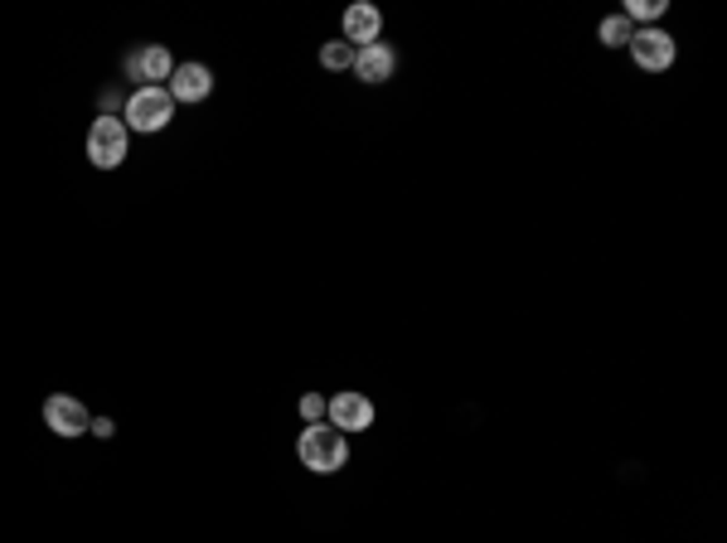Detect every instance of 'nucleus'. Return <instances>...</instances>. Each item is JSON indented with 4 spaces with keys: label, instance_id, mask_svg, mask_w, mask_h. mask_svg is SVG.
Here are the masks:
<instances>
[{
    "label": "nucleus",
    "instance_id": "f257e3e1",
    "mask_svg": "<svg viewBox=\"0 0 727 543\" xmlns=\"http://www.w3.org/2000/svg\"><path fill=\"white\" fill-rule=\"evenodd\" d=\"M296 456H301L306 471L335 475L340 466H350V437H344L340 427H330V422H311V427L301 432V442H296Z\"/></svg>",
    "mask_w": 727,
    "mask_h": 543
},
{
    "label": "nucleus",
    "instance_id": "f03ea898",
    "mask_svg": "<svg viewBox=\"0 0 727 543\" xmlns=\"http://www.w3.org/2000/svg\"><path fill=\"white\" fill-rule=\"evenodd\" d=\"M170 117H175V97H170L166 88H136L132 97H126V107H122L126 132H146V136L166 132Z\"/></svg>",
    "mask_w": 727,
    "mask_h": 543
},
{
    "label": "nucleus",
    "instance_id": "7ed1b4c3",
    "mask_svg": "<svg viewBox=\"0 0 727 543\" xmlns=\"http://www.w3.org/2000/svg\"><path fill=\"white\" fill-rule=\"evenodd\" d=\"M126 122L122 117H97L88 126V160L97 170H117L126 160Z\"/></svg>",
    "mask_w": 727,
    "mask_h": 543
},
{
    "label": "nucleus",
    "instance_id": "20e7f679",
    "mask_svg": "<svg viewBox=\"0 0 727 543\" xmlns=\"http://www.w3.org/2000/svg\"><path fill=\"white\" fill-rule=\"evenodd\" d=\"M631 59H635V69H645V73H665L669 63H675V35H665L659 25H650V29H635L631 35Z\"/></svg>",
    "mask_w": 727,
    "mask_h": 543
},
{
    "label": "nucleus",
    "instance_id": "39448f33",
    "mask_svg": "<svg viewBox=\"0 0 727 543\" xmlns=\"http://www.w3.org/2000/svg\"><path fill=\"white\" fill-rule=\"evenodd\" d=\"M170 73H175V59H170L166 45H146V49L126 53V79H132L136 88H166Z\"/></svg>",
    "mask_w": 727,
    "mask_h": 543
},
{
    "label": "nucleus",
    "instance_id": "423d86ee",
    "mask_svg": "<svg viewBox=\"0 0 727 543\" xmlns=\"http://www.w3.org/2000/svg\"><path fill=\"white\" fill-rule=\"evenodd\" d=\"M325 418H330V427H340L344 437H350V432L374 427V403H368L364 394H354V388H344V394L325 398Z\"/></svg>",
    "mask_w": 727,
    "mask_h": 543
},
{
    "label": "nucleus",
    "instance_id": "0eeeda50",
    "mask_svg": "<svg viewBox=\"0 0 727 543\" xmlns=\"http://www.w3.org/2000/svg\"><path fill=\"white\" fill-rule=\"evenodd\" d=\"M45 427L53 437H83V432L93 427V412L83 408L78 398L53 394V398H45Z\"/></svg>",
    "mask_w": 727,
    "mask_h": 543
},
{
    "label": "nucleus",
    "instance_id": "6e6552de",
    "mask_svg": "<svg viewBox=\"0 0 727 543\" xmlns=\"http://www.w3.org/2000/svg\"><path fill=\"white\" fill-rule=\"evenodd\" d=\"M340 29H344V45L350 49L378 45V35H384V15H378V5H368V0H354V5L344 10Z\"/></svg>",
    "mask_w": 727,
    "mask_h": 543
},
{
    "label": "nucleus",
    "instance_id": "1a4fd4ad",
    "mask_svg": "<svg viewBox=\"0 0 727 543\" xmlns=\"http://www.w3.org/2000/svg\"><path fill=\"white\" fill-rule=\"evenodd\" d=\"M166 93L175 97V102H204V97L214 93V73L204 69V63H180V69L170 73Z\"/></svg>",
    "mask_w": 727,
    "mask_h": 543
},
{
    "label": "nucleus",
    "instance_id": "9d476101",
    "mask_svg": "<svg viewBox=\"0 0 727 543\" xmlns=\"http://www.w3.org/2000/svg\"><path fill=\"white\" fill-rule=\"evenodd\" d=\"M393 73H398V53L388 45L354 49V79H360V83H388Z\"/></svg>",
    "mask_w": 727,
    "mask_h": 543
},
{
    "label": "nucleus",
    "instance_id": "9b49d317",
    "mask_svg": "<svg viewBox=\"0 0 727 543\" xmlns=\"http://www.w3.org/2000/svg\"><path fill=\"white\" fill-rule=\"evenodd\" d=\"M596 35H602V45H606V49H621V45H631L635 25H631V20H626V15H606Z\"/></svg>",
    "mask_w": 727,
    "mask_h": 543
},
{
    "label": "nucleus",
    "instance_id": "f8f14e48",
    "mask_svg": "<svg viewBox=\"0 0 727 543\" xmlns=\"http://www.w3.org/2000/svg\"><path fill=\"white\" fill-rule=\"evenodd\" d=\"M320 63H325V69H330V73H340V69H354V49L344 45V39H330V45L320 49Z\"/></svg>",
    "mask_w": 727,
    "mask_h": 543
},
{
    "label": "nucleus",
    "instance_id": "ddd939ff",
    "mask_svg": "<svg viewBox=\"0 0 727 543\" xmlns=\"http://www.w3.org/2000/svg\"><path fill=\"white\" fill-rule=\"evenodd\" d=\"M621 15L631 20V25H635V20H645V29H650L659 15H665V0H631V5H626Z\"/></svg>",
    "mask_w": 727,
    "mask_h": 543
},
{
    "label": "nucleus",
    "instance_id": "4468645a",
    "mask_svg": "<svg viewBox=\"0 0 727 543\" xmlns=\"http://www.w3.org/2000/svg\"><path fill=\"white\" fill-rule=\"evenodd\" d=\"M301 418H306V427H311V422H320V418H325V398H320V394H306V398H301Z\"/></svg>",
    "mask_w": 727,
    "mask_h": 543
},
{
    "label": "nucleus",
    "instance_id": "2eb2a0df",
    "mask_svg": "<svg viewBox=\"0 0 727 543\" xmlns=\"http://www.w3.org/2000/svg\"><path fill=\"white\" fill-rule=\"evenodd\" d=\"M88 432H97V437H112L117 427H112V422H107V418H93V427H88Z\"/></svg>",
    "mask_w": 727,
    "mask_h": 543
}]
</instances>
